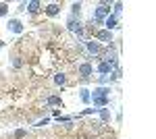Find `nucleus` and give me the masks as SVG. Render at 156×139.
Returning <instances> with one entry per match:
<instances>
[{"instance_id":"f257e3e1","label":"nucleus","mask_w":156,"mask_h":139,"mask_svg":"<svg viewBox=\"0 0 156 139\" xmlns=\"http://www.w3.org/2000/svg\"><path fill=\"white\" fill-rule=\"evenodd\" d=\"M110 6H112L110 2H100V4H98V9L94 11V15H92V21L98 23V25H102V23H104V19L110 15Z\"/></svg>"},{"instance_id":"f03ea898","label":"nucleus","mask_w":156,"mask_h":139,"mask_svg":"<svg viewBox=\"0 0 156 139\" xmlns=\"http://www.w3.org/2000/svg\"><path fill=\"white\" fill-rule=\"evenodd\" d=\"M67 27H69V31L73 33H77L79 37H83V25L79 19H75V17H69V21H67Z\"/></svg>"},{"instance_id":"7ed1b4c3","label":"nucleus","mask_w":156,"mask_h":139,"mask_svg":"<svg viewBox=\"0 0 156 139\" xmlns=\"http://www.w3.org/2000/svg\"><path fill=\"white\" fill-rule=\"evenodd\" d=\"M77 71H79V75L83 77V81H87V79L94 75V67H92L90 62H83V64H79V69H77Z\"/></svg>"},{"instance_id":"20e7f679","label":"nucleus","mask_w":156,"mask_h":139,"mask_svg":"<svg viewBox=\"0 0 156 139\" xmlns=\"http://www.w3.org/2000/svg\"><path fill=\"white\" fill-rule=\"evenodd\" d=\"M104 29H106V31H112V29H119V19H117V17H115V15H108L106 19H104Z\"/></svg>"},{"instance_id":"39448f33","label":"nucleus","mask_w":156,"mask_h":139,"mask_svg":"<svg viewBox=\"0 0 156 139\" xmlns=\"http://www.w3.org/2000/svg\"><path fill=\"white\" fill-rule=\"evenodd\" d=\"M92 98H110V85H100L94 89Z\"/></svg>"},{"instance_id":"423d86ee","label":"nucleus","mask_w":156,"mask_h":139,"mask_svg":"<svg viewBox=\"0 0 156 139\" xmlns=\"http://www.w3.org/2000/svg\"><path fill=\"white\" fill-rule=\"evenodd\" d=\"M6 27H9V31H12V33H23V23L19 19H11Z\"/></svg>"},{"instance_id":"0eeeda50","label":"nucleus","mask_w":156,"mask_h":139,"mask_svg":"<svg viewBox=\"0 0 156 139\" xmlns=\"http://www.w3.org/2000/svg\"><path fill=\"white\" fill-rule=\"evenodd\" d=\"M96 40H98V42H104V44H110V42H112V31L100 29V31L96 33Z\"/></svg>"},{"instance_id":"6e6552de","label":"nucleus","mask_w":156,"mask_h":139,"mask_svg":"<svg viewBox=\"0 0 156 139\" xmlns=\"http://www.w3.org/2000/svg\"><path fill=\"white\" fill-rule=\"evenodd\" d=\"M85 48H87V52H90V54H96V56L102 52V46H100L98 42H85Z\"/></svg>"},{"instance_id":"1a4fd4ad","label":"nucleus","mask_w":156,"mask_h":139,"mask_svg":"<svg viewBox=\"0 0 156 139\" xmlns=\"http://www.w3.org/2000/svg\"><path fill=\"white\" fill-rule=\"evenodd\" d=\"M40 9H42V4H40L37 0H31V2H25V11H29L31 15H36V12H40Z\"/></svg>"},{"instance_id":"9d476101","label":"nucleus","mask_w":156,"mask_h":139,"mask_svg":"<svg viewBox=\"0 0 156 139\" xmlns=\"http://www.w3.org/2000/svg\"><path fill=\"white\" fill-rule=\"evenodd\" d=\"M58 12H60V4H56V2H52V4L46 6V15L48 17H56Z\"/></svg>"},{"instance_id":"9b49d317","label":"nucleus","mask_w":156,"mask_h":139,"mask_svg":"<svg viewBox=\"0 0 156 139\" xmlns=\"http://www.w3.org/2000/svg\"><path fill=\"white\" fill-rule=\"evenodd\" d=\"M112 71H115V69H112V67H110L108 62H104V60H102V62L98 64V73H102V75H110Z\"/></svg>"},{"instance_id":"f8f14e48","label":"nucleus","mask_w":156,"mask_h":139,"mask_svg":"<svg viewBox=\"0 0 156 139\" xmlns=\"http://www.w3.org/2000/svg\"><path fill=\"white\" fill-rule=\"evenodd\" d=\"M46 104L48 106H62V100H60L58 96H50L48 100H46Z\"/></svg>"},{"instance_id":"ddd939ff","label":"nucleus","mask_w":156,"mask_h":139,"mask_svg":"<svg viewBox=\"0 0 156 139\" xmlns=\"http://www.w3.org/2000/svg\"><path fill=\"white\" fill-rule=\"evenodd\" d=\"M98 112H100V118H102V123L110 120V110H108V108H98Z\"/></svg>"},{"instance_id":"4468645a","label":"nucleus","mask_w":156,"mask_h":139,"mask_svg":"<svg viewBox=\"0 0 156 139\" xmlns=\"http://www.w3.org/2000/svg\"><path fill=\"white\" fill-rule=\"evenodd\" d=\"M54 83H56V85H65V83H67V75H65V73L54 75Z\"/></svg>"},{"instance_id":"2eb2a0df","label":"nucleus","mask_w":156,"mask_h":139,"mask_svg":"<svg viewBox=\"0 0 156 139\" xmlns=\"http://www.w3.org/2000/svg\"><path fill=\"white\" fill-rule=\"evenodd\" d=\"M79 11H81V2H73L71 4V17L79 15Z\"/></svg>"},{"instance_id":"dca6fc26","label":"nucleus","mask_w":156,"mask_h":139,"mask_svg":"<svg viewBox=\"0 0 156 139\" xmlns=\"http://www.w3.org/2000/svg\"><path fill=\"white\" fill-rule=\"evenodd\" d=\"M79 98H81V102H85V104H87V102L92 100V93H90V89H81V96H79Z\"/></svg>"},{"instance_id":"f3484780","label":"nucleus","mask_w":156,"mask_h":139,"mask_svg":"<svg viewBox=\"0 0 156 139\" xmlns=\"http://www.w3.org/2000/svg\"><path fill=\"white\" fill-rule=\"evenodd\" d=\"M112 6H115V17H117V19H119L121 11H123V2H115V4H112Z\"/></svg>"},{"instance_id":"a211bd4d","label":"nucleus","mask_w":156,"mask_h":139,"mask_svg":"<svg viewBox=\"0 0 156 139\" xmlns=\"http://www.w3.org/2000/svg\"><path fill=\"white\" fill-rule=\"evenodd\" d=\"M110 81H112V77H110V75H102V77L98 79V83H102V85H106V83H110Z\"/></svg>"},{"instance_id":"6ab92c4d","label":"nucleus","mask_w":156,"mask_h":139,"mask_svg":"<svg viewBox=\"0 0 156 139\" xmlns=\"http://www.w3.org/2000/svg\"><path fill=\"white\" fill-rule=\"evenodd\" d=\"M6 12H9V6L2 2V4H0V17H6Z\"/></svg>"},{"instance_id":"aec40b11","label":"nucleus","mask_w":156,"mask_h":139,"mask_svg":"<svg viewBox=\"0 0 156 139\" xmlns=\"http://www.w3.org/2000/svg\"><path fill=\"white\" fill-rule=\"evenodd\" d=\"M15 137H17V139L25 137V129H17V131H15Z\"/></svg>"},{"instance_id":"412c9836","label":"nucleus","mask_w":156,"mask_h":139,"mask_svg":"<svg viewBox=\"0 0 156 139\" xmlns=\"http://www.w3.org/2000/svg\"><path fill=\"white\" fill-rule=\"evenodd\" d=\"M96 112H98V108H85L81 114H96Z\"/></svg>"},{"instance_id":"4be33fe9","label":"nucleus","mask_w":156,"mask_h":139,"mask_svg":"<svg viewBox=\"0 0 156 139\" xmlns=\"http://www.w3.org/2000/svg\"><path fill=\"white\" fill-rule=\"evenodd\" d=\"M48 120H50V118H42V120H37L36 127H44V125H48Z\"/></svg>"},{"instance_id":"5701e85b","label":"nucleus","mask_w":156,"mask_h":139,"mask_svg":"<svg viewBox=\"0 0 156 139\" xmlns=\"http://www.w3.org/2000/svg\"><path fill=\"white\" fill-rule=\"evenodd\" d=\"M12 67H17V69H19V67H21V60H19V58H15V60H12Z\"/></svg>"}]
</instances>
